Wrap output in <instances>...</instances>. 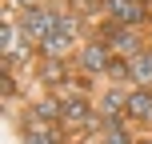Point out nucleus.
Masks as SVG:
<instances>
[{
  "label": "nucleus",
  "mask_w": 152,
  "mask_h": 144,
  "mask_svg": "<svg viewBox=\"0 0 152 144\" xmlns=\"http://www.w3.org/2000/svg\"><path fill=\"white\" fill-rule=\"evenodd\" d=\"M108 16H112L116 24H124V28H140V24L148 20L144 8H140V0H108Z\"/></svg>",
  "instance_id": "2"
},
{
  "label": "nucleus",
  "mask_w": 152,
  "mask_h": 144,
  "mask_svg": "<svg viewBox=\"0 0 152 144\" xmlns=\"http://www.w3.org/2000/svg\"><path fill=\"white\" fill-rule=\"evenodd\" d=\"M56 32H64V36L76 40V32H80V16H60V28H56Z\"/></svg>",
  "instance_id": "9"
},
{
  "label": "nucleus",
  "mask_w": 152,
  "mask_h": 144,
  "mask_svg": "<svg viewBox=\"0 0 152 144\" xmlns=\"http://www.w3.org/2000/svg\"><path fill=\"white\" fill-rule=\"evenodd\" d=\"M16 4H24V8H40V0H16Z\"/></svg>",
  "instance_id": "12"
},
{
  "label": "nucleus",
  "mask_w": 152,
  "mask_h": 144,
  "mask_svg": "<svg viewBox=\"0 0 152 144\" xmlns=\"http://www.w3.org/2000/svg\"><path fill=\"white\" fill-rule=\"evenodd\" d=\"M108 64H112V52H104V44H88L80 52V68L84 72H108Z\"/></svg>",
  "instance_id": "3"
},
{
  "label": "nucleus",
  "mask_w": 152,
  "mask_h": 144,
  "mask_svg": "<svg viewBox=\"0 0 152 144\" xmlns=\"http://www.w3.org/2000/svg\"><path fill=\"white\" fill-rule=\"evenodd\" d=\"M96 0H72V8H92Z\"/></svg>",
  "instance_id": "11"
},
{
  "label": "nucleus",
  "mask_w": 152,
  "mask_h": 144,
  "mask_svg": "<svg viewBox=\"0 0 152 144\" xmlns=\"http://www.w3.org/2000/svg\"><path fill=\"white\" fill-rule=\"evenodd\" d=\"M56 28H60V16H56V12H48V8H28V16H24V32H28L32 44L48 40Z\"/></svg>",
  "instance_id": "1"
},
{
  "label": "nucleus",
  "mask_w": 152,
  "mask_h": 144,
  "mask_svg": "<svg viewBox=\"0 0 152 144\" xmlns=\"http://www.w3.org/2000/svg\"><path fill=\"white\" fill-rule=\"evenodd\" d=\"M36 48H40L44 56H56V60H64V52L72 48V36H64V32H52V36H48V40H40Z\"/></svg>",
  "instance_id": "6"
},
{
  "label": "nucleus",
  "mask_w": 152,
  "mask_h": 144,
  "mask_svg": "<svg viewBox=\"0 0 152 144\" xmlns=\"http://www.w3.org/2000/svg\"><path fill=\"white\" fill-rule=\"evenodd\" d=\"M124 108H128V116H136V120L152 124V88H140V92H132Z\"/></svg>",
  "instance_id": "5"
},
{
  "label": "nucleus",
  "mask_w": 152,
  "mask_h": 144,
  "mask_svg": "<svg viewBox=\"0 0 152 144\" xmlns=\"http://www.w3.org/2000/svg\"><path fill=\"white\" fill-rule=\"evenodd\" d=\"M128 76L140 84V88H152V52H136V56H128Z\"/></svg>",
  "instance_id": "4"
},
{
  "label": "nucleus",
  "mask_w": 152,
  "mask_h": 144,
  "mask_svg": "<svg viewBox=\"0 0 152 144\" xmlns=\"http://www.w3.org/2000/svg\"><path fill=\"white\" fill-rule=\"evenodd\" d=\"M104 144H132V140L124 136L120 128H108V132H104Z\"/></svg>",
  "instance_id": "10"
},
{
  "label": "nucleus",
  "mask_w": 152,
  "mask_h": 144,
  "mask_svg": "<svg viewBox=\"0 0 152 144\" xmlns=\"http://www.w3.org/2000/svg\"><path fill=\"white\" fill-rule=\"evenodd\" d=\"M40 80L44 84H64V64L56 60V56H48V64L40 68Z\"/></svg>",
  "instance_id": "7"
},
{
  "label": "nucleus",
  "mask_w": 152,
  "mask_h": 144,
  "mask_svg": "<svg viewBox=\"0 0 152 144\" xmlns=\"http://www.w3.org/2000/svg\"><path fill=\"white\" fill-rule=\"evenodd\" d=\"M16 36H20V28H16V24H4V28H0V52H4V60L16 52Z\"/></svg>",
  "instance_id": "8"
}]
</instances>
